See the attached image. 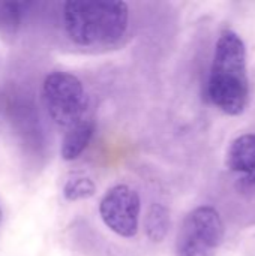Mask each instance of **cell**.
<instances>
[{
	"label": "cell",
	"instance_id": "obj_1",
	"mask_svg": "<svg viewBox=\"0 0 255 256\" xmlns=\"http://www.w3.org/2000/svg\"><path fill=\"white\" fill-rule=\"evenodd\" d=\"M63 22L69 39L77 45L114 44L128 32L129 8L120 0H68Z\"/></svg>",
	"mask_w": 255,
	"mask_h": 256
},
{
	"label": "cell",
	"instance_id": "obj_2",
	"mask_svg": "<svg viewBox=\"0 0 255 256\" xmlns=\"http://www.w3.org/2000/svg\"><path fill=\"white\" fill-rule=\"evenodd\" d=\"M207 94L210 102L228 116H240L246 108L249 84L245 45L234 32H222L216 42Z\"/></svg>",
	"mask_w": 255,
	"mask_h": 256
},
{
	"label": "cell",
	"instance_id": "obj_3",
	"mask_svg": "<svg viewBox=\"0 0 255 256\" xmlns=\"http://www.w3.org/2000/svg\"><path fill=\"white\" fill-rule=\"evenodd\" d=\"M42 98L51 120L69 129L83 120L87 111V96L83 82L71 72H50L42 84Z\"/></svg>",
	"mask_w": 255,
	"mask_h": 256
},
{
	"label": "cell",
	"instance_id": "obj_4",
	"mask_svg": "<svg viewBox=\"0 0 255 256\" xmlns=\"http://www.w3.org/2000/svg\"><path fill=\"white\" fill-rule=\"evenodd\" d=\"M224 237L219 213L209 206L189 212L177 232V256H215Z\"/></svg>",
	"mask_w": 255,
	"mask_h": 256
},
{
	"label": "cell",
	"instance_id": "obj_5",
	"mask_svg": "<svg viewBox=\"0 0 255 256\" xmlns=\"http://www.w3.org/2000/svg\"><path fill=\"white\" fill-rule=\"evenodd\" d=\"M141 200L128 184H116L105 192L99 202V216L104 225L116 236L132 238L138 232Z\"/></svg>",
	"mask_w": 255,
	"mask_h": 256
},
{
	"label": "cell",
	"instance_id": "obj_6",
	"mask_svg": "<svg viewBox=\"0 0 255 256\" xmlns=\"http://www.w3.org/2000/svg\"><path fill=\"white\" fill-rule=\"evenodd\" d=\"M228 168L240 177V180L255 188V135L245 134L236 138L227 156Z\"/></svg>",
	"mask_w": 255,
	"mask_h": 256
},
{
	"label": "cell",
	"instance_id": "obj_7",
	"mask_svg": "<svg viewBox=\"0 0 255 256\" xmlns=\"http://www.w3.org/2000/svg\"><path fill=\"white\" fill-rule=\"evenodd\" d=\"M95 120L92 117H84L69 129L63 136L60 154L65 160L71 162L78 159L89 147L95 134Z\"/></svg>",
	"mask_w": 255,
	"mask_h": 256
},
{
	"label": "cell",
	"instance_id": "obj_8",
	"mask_svg": "<svg viewBox=\"0 0 255 256\" xmlns=\"http://www.w3.org/2000/svg\"><path fill=\"white\" fill-rule=\"evenodd\" d=\"M168 212L161 204H153L146 218V234L152 242H161L168 231Z\"/></svg>",
	"mask_w": 255,
	"mask_h": 256
},
{
	"label": "cell",
	"instance_id": "obj_9",
	"mask_svg": "<svg viewBox=\"0 0 255 256\" xmlns=\"http://www.w3.org/2000/svg\"><path fill=\"white\" fill-rule=\"evenodd\" d=\"M96 194V184L89 177H74L69 178L63 186V196L68 201H83L89 200Z\"/></svg>",
	"mask_w": 255,
	"mask_h": 256
},
{
	"label": "cell",
	"instance_id": "obj_10",
	"mask_svg": "<svg viewBox=\"0 0 255 256\" xmlns=\"http://www.w3.org/2000/svg\"><path fill=\"white\" fill-rule=\"evenodd\" d=\"M20 6H21V3H11V2L2 4L0 18H2V22H5V26L12 27L20 22V18H21Z\"/></svg>",
	"mask_w": 255,
	"mask_h": 256
},
{
	"label": "cell",
	"instance_id": "obj_11",
	"mask_svg": "<svg viewBox=\"0 0 255 256\" xmlns=\"http://www.w3.org/2000/svg\"><path fill=\"white\" fill-rule=\"evenodd\" d=\"M2 219H3V210H2V207H0V224H2Z\"/></svg>",
	"mask_w": 255,
	"mask_h": 256
}]
</instances>
